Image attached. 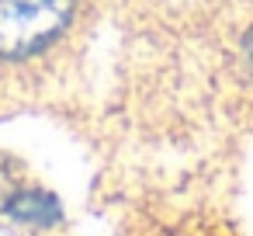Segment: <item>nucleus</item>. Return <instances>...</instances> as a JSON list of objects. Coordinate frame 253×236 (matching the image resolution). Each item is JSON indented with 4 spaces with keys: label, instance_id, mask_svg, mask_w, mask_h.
<instances>
[{
    "label": "nucleus",
    "instance_id": "nucleus-1",
    "mask_svg": "<svg viewBox=\"0 0 253 236\" xmlns=\"http://www.w3.org/2000/svg\"><path fill=\"white\" fill-rule=\"evenodd\" d=\"M73 18V0H0V59L45 49Z\"/></svg>",
    "mask_w": 253,
    "mask_h": 236
},
{
    "label": "nucleus",
    "instance_id": "nucleus-2",
    "mask_svg": "<svg viewBox=\"0 0 253 236\" xmlns=\"http://www.w3.org/2000/svg\"><path fill=\"white\" fill-rule=\"evenodd\" d=\"M4 215L25 226H52L59 222V201L45 191H21L4 205Z\"/></svg>",
    "mask_w": 253,
    "mask_h": 236
}]
</instances>
